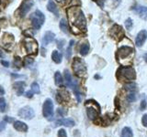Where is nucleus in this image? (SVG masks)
<instances>
[{
	"label": "nucleus",
	"instance_id": "1",
	"mask_svg": "<svg viewBox=\"0 0 147 137\" xmlns=\"http://www.w3.org/2000/svg\"><path fill=\"white\" fill-rule=\"evenodd\" d=\"M67 16L69 21L71 22V24L74 27H76L81 30H86V17L80 7H70L67 10Z\"/></svg>",
	"mask_w": 147,
	"mask_h": 137
},
{
	"label": "nucleus",
	"instance_id": "2",
	"mask_svg": "<svg viewBox=\"0 0 147 137\" xmlns=\"http://www.w3.org/2000/svg\"><path fill=\"white\" fill-rule=\"evenodd\" d=\"M118 75L119 78L125 80H133L136 78V73L134 68L129 66H122L118 70Z\"/></svg>",
	"mask_w": 147,
	"mask_h": 137
},
{
	"label": "nucleus",
	"instance_id": "3",
	"mask_svg": "<svg viewBox=\"0 0 147 137\" xmlns=\"http://www.w3.org/2000/svg\"><path fill=\"white\" fill-rule=\"evenodd\" d=\"M30 20H31L33 29H40V27L43 25V23L45 21V17L41 11L36 10L33 14H31Z\"/></svg>",
	"mask_w": 147,
	"mask_h": 137
},
{
	"label": "nucleus",
	"instance_id": "4",
	"mask_svg": "<svg viewBox=\"0 0 147 137\" xmlns=\"http://www.w3.org/2000/svg\"><path fill=\"white\" fill-rule=\"evenodd\" d=\"M132 53H133V49L132 48L127 47V46L121 47L118 49V52H117L118 61L121 64H123V61H126V59H130L131 57Z\"/></svg>",
	"mask_w": 147,
	"mask_h": 137
},
{
	"label": "nucleus",
	"instance_id": "5",
	"mask_svg": "<svg viewBox=\"0 0 147 137\" xmlns=\"http://www.w3.org/2000/svg\"><path fill=\"white\" fill-rule=\"evenodd\" d=\"M23 43H24L26 51L29 54H36L38 52V42L33 38L27 37V38H25L24 41H23Z\"/></svg>",
	"mask_w": 147,
	"mask_h": 137
},
{
	"label": "nucleus",
	"instance_id": "6",
	"mask_svg": "<svg viewBox=\"0 0 147 137\" xmlns=\"http://www.w3.org/2000/svg\"><path fill=\"white\" fill-rule=\"evenodd\" d=\"M73 70L77 76L82 77L86 74V67L85 66V63L82 59L79 58H76L73 61Z\"/></svg>",
	"mask_w": 147,
	"mask_h": 137
},
{
	"label": "nucleus",
	"instance_id": "7",
	"mask_svg": "<svg viewBox=\"0 0 147 137\" xmlns=\"http://www.w3.org/2000/svg\"><path fill=\"white\" fill-rule=\"evenodd\" d=\"M42 113L43 116L47 119H50L53 115V103L51 99H47L43 103L42 106Z\"/></svg>",
	"mask_w": 147,
	"mask_h": 137
},
{
	"label": "nucleus",
	"instance_id": "8",
	"mask_svg": "<svg viewBox=\"0 0 147 137\" xmlns=\"http://www.w3.org/2000/svg\"><path fill=\"white\" fill-rule=\"evenodd\" d=\"M34 115H35V113H34L33 109L30 106L23 107L20 110V112H18V116L23 119H26V120H30V119L34 117Z\"/></svg>",
	"mask_w": 147,
	"mask_h": 137
},
{
	"label": "nucleus",
	"instance_id": "9",
	"mask_svg": "<svg viewBox=\"0 0 147 137\" xmlns=\"http://www.w3.org/2000/svg\"><path fill=\"white\" fill-rule=\"evenodd\" d=\"M147 39V31L146 30H141L139 33H138L136 39H135V44L137 47H142V45L144 44V42Z\"/></svg>",
	"mask_w": 147,
	"mask_h": 137
},
{
	"label": "nucleus",
	"instance_id": "10",
	"mask_svg": "<svg viewBox=\"0 0 147 137\" xmlns=\"http://www.w3.org/2000/svg\"><path fill=\"white\" fill-rule=\"evenodd\" d=\"M33 6V2L31 0H28V1H24L22 3L21 7L20 8V17H24L26 14L30 11L31 7Z\"/></svg>",
	"mask_w": 147,
	"mask_h": 137
},
{
	"label": "nucleus",
	"instance_id": "11",
	"mask_svg": "<svg viewBox=\"0 0 147 137\" xmlns=\"http://www.w3.org/2000/svg\"><path fill=\"white\" fill-rule=\"evenodd\" d=\"M64 79H65V81H66V84L67 86L69 87V88L71 89H74L75 87L77 85V83L76 81H74L73 79H72V76L70 74V72H69L68 70H64Z\"/></svg>",
	"mask_w": 147,
	"mask_h": 137
},
{
	"label": "nucleus",
	"instance_id": "12",
	"mask_svg": "<svg viewBox=\"0 0 147 137\" xmlns=\"http://www.w3.org/2000/svg\"><path fill=\"white\" fill-rule=\"evenodd\" d=\"M54 38H55V34L54 33H53V32H51V31H47L44 34L43 38H42L43 46H47L48 44H50L52 41H53Z\"/></svg>",
	"mask_w": 147,
	"mask_h": 137
},
{
	"label": "nucleus",
	"instance_id": "13",
	"mask_svg": "<svg viewBox=\"0 0 147 137\" xmlns=\"http://www.w3.org/2000/svg\"><path fill=\"white\" fill-rule=\"evenodd\" d=\"M111 34L112 37L116 39H121V37L123 36V31L121 26H118V25H114L111 29Z\"/></svg>",
	"mask_w": 147,
	"mask_h": 137
},
{
	"label": "nucleus",
	"instance_id": "14",
	"mask_svg": "<svg viewBox=\"0 0 147 137\" xmlns=\"http://www.w3.org/2000/svg\"><path fill=\"white\" fill-rule=\"evenodd\" d=\"M14 128L18 131V132H28V125L26 124L25 122H20V121H15L14 122V124H13Z\"/></svg>",
	"mask_w": 147,
	"mask_h": 137
},
{
	"label": "nucleus",
	"instance_id": "15",
	"mask_svg": "<svg viewBox=\"0 0 147 137\" xmlns=\"http://www.w3.org/2000/svg\"><path fill=\"white\" fill-rule=\"evenodd\" d=\"M135 11L138 13V15L142 17V19H147V7L144 6H137L135 8Z\"/></svg>",
	"mask_w": 147,
	"mask_h": 137
},
{
	"label": "nucleus",
	"instance_id": "16",
	"mask_svg": "<svg viewBox=\"0 0 147 137\" xmlns=\"http://www.w3.org/2000/svg\"><path fill=\"white\" fill-rule=\"evenodd\" d=\"M13 87L14 89L16 90L18 95L20 96L23 93V91H24V87H25V83L22 81H16L15 83L13 84Z\"/></svg>",
	"mask_w": 147,
	"mask_h": 137
},
{
	"label": "nucleus",
	"instance_id": "17",
	"mask_svg": "<svg viewBox=\"0 0 147 137\" xmlns=\"http://www.w3.org/2000/svg\"><path fill=\"white\" fill-rule=\"evenodd\" d=\"M86 112H87V116L90 119V120L94 121L96 118H98V111L96 110L94 107H87L86 108Z\"/></svg>",
	"mask_w": 147,
	"mask_h": 137
},
{
	"label": "nucleus",
	"instance_id": "18",
	"mask_svg": "<svg viewBox=\"0 0 147 137\" xmlns=\"http://www.w3.org/2000/svg\"><path fill=\"white\" fill-rule=\"evenodd\" d=\"M47 9L53 13L55 16L58 17L59 16V11H58V7L57 6L55 5V3L53 1V0H50V1L48 2V5H47Z\"/></svg>",
	"mask_w": 147,
	"mask_h": 137
},
{
	"label": "nucleus",
	"instance_id": "19",
	"mask_svg": "<svg viewBox=\"0 0 147 137\" xmlns=\"http://www.w3.org/2000/svg\"><path fill=\"white\" fill-rule=\"evenodd\" d=\"M56 125H64L67 127H73L75 125V122L72 119H63L56 122Z\"/></svg>",
	"mask_w": 147,
	"mask_h": 137
},
{
	"label": "nucleus",
	"instance_id": "20",
	"mask_svg": "<svg viewBox=\"0 0 147 137\" xmlns=\"http://www.w3.org/2000/svg\"><path fill=\"white\" fill-rule=\"evenodd\" d=\"M62 54L60 53L58 50H53L52 53V59L55 63H61L62 62Z\"/></svg>",
	"mask_w": 147,
	"mask_h": 137
},
{
	"label": "nucleus",
	"instance_id": "21",
	"mask_svg": "<svg viewBox=\"0 0 147 137\" xmlns=\"http://www.w3.org/2000/svg\"><path fill=\"white\" fill-rule=\"evenodd\" d=\"M132 136H133V134H132V131H131V128L124 127L121 131V137H132Z\"/></svg>",
	"mask_w": 147,
	"mask_h": 137
},
{
	"label": "nucleus",
	"instance_id": "22",
	"mask_svg": "<svg viewBox=\"0 0 147 137\" xmlns=\"http://www.w3.org/2000/svg\"><path fill=\"white\" fill-rule=\"evenodd\" d=\"M54 80H55V84L57 86H62L63 83V77L61 75V73L59 71L55 72V75H54Z\"/></svg>",
	"mask_w": 147,
	"mask_h": 137
},
{
	"label": "nucleus",
	"instance_id": "23",
	"mask_svg": "<svg viewBox=\"0 0 147 137\" xmlns=\"http://www.w3.org/2000/svg\"><path fill=\"white\" fill-rule=\"evenodd\" d=\"M88 51H89V44L88 43L82 44L81 48H80V54L82 56H86V55H87Z\"/></svg>",
	"mask_w": 147,
	"mask_h": 137
},
{
	"label": "nucleus",
	"instance_id": "24",
	"mask_svg": "<svg viewBox=\"0 0 147 137\" xmlns=\"http://www.w3.org/2000/svg\"><path fill=\"white\" fill-rule=\"evenodd\" d=\"M60 29H62L63 33H68L69 29H68V24L65 19H62L60 21Z\"/></svg>",
	"mask_w": 147,
	"mask_h": 137
},
{
	"label": "nucleus",
	"instance_id": "25",
	"mask_svg": "<svg viewBox=\"0 0 147 137\" xmlns=\"http://www.w3.org/2000/svg\"><path fill=\"white\" fill-rule=\"evenodd\" d=\"M74 43H75V41H74V40H71V41H70V43H69L68 48L66 49L65 56H66L67 59H70L71 55H72V48H73V46H74Z\"/></svg>",
	"mask_w": 147,
	"mask_h": 137
},
{
	"label": "nucleus",
	"instance_id": "26",
	"mask_svg": "<svg viewBox=\"0 0 147 137\" xmlns=\"http://www.w3.org/2000/svg\"><path fill=\"white\" fill-rule=\"evenodd\" d=\"M33 93H40V86L37 82H33L31 84V90H30Z\"/></svg>",
	"mask_w": 147,
	"mask_h": 137
},
{
	"label": "nucleus",
	"instance_id": "27",
	"mask_svg": "<svg viewBox=\"0 0 147 137\" xmlns=\"http://www.w3.org/2000/svg\"><path fill=\"white\" fill-rule=\"evenodd\" d=\"M7 108V102L4 98H0V112H4Z\"/></svg>",
	"mask_w": 147,
	"mask_h": 137
},
{
	"label": "nucleus",
	"instance_id": "28",
	"mask_svg": "<svg viewBox=\"0 0 147 137\" xmlns=\"http://www.w3.org/2000/svg\"><path fill=\"white\" fill-rule=\"evenodd\" d=\"M32 63H33V59H32V58H30V57L25 58V59H24V65H25L26 67H29L30 65H31Z\"/></svg>",
	"mask_w": 147,
	"mask_h": 137
},
{
	"label": "nucleus",
	"instance_id": "29",
	"mask_svg": "<svg viewBox=\"0 0 147 137\" xmlns=\"http://www.w3.org/2000/svg\"><path fill=\"white\" fill-rule=\"evenodd\" d=\"M132 25H133V23H132L131 18H128V19L125 21V26H126V29H129V30L131 29Z\"/></svg>",
	"mask_w": 147,
	"mask_h": 137
},
{
	"label": "nucleus",
	"instance_id": "30",
	"mask_svg": "<svg viewBox=\"0 0 147 137\" xmlns=\"http://www.w3.org/2000/svg\"><path fill=\"white\" fill-rule=\"evenodd\" d=\"M14 66H16L17 68H20L22 66V61L20 58H15V61H14Z\"/></svg>",
	"mask_w": 147,
	"mask_h": 137
},
{
	"label": "nucleus",
	"instance_id": "31",
	"mask_svg": "<svg viewBox=\"0 0 147 137\" xmlns=\"http://www.w3.org/2000/svg\"><path fill=\"white\" fill-rule=\"evenodd\" d=\"M124 87H125V89H126V90H131V91H133V90H134L136 89V85H135L134 83L127 84V85H125Z\"/></svg>",
	"mask_w": 147,
	"mask_h": 137
},
{
	"label": "nucleus",
	"instance_id": "32",
	"mask_svg": "<svg viewBox=\"0 0 147 137\" xmlns=\"http://www.w3.org/2000/svg\"><path fill=\"white\" fill-rule=\"evenodd\" d=\"M127 100H129L130 102H134V100H136V96H135V93H130L128 96H127Z\"/></svg>",
	"mask_w": 147,
	"mask_h": 137
},
{
	"label": "nucleus",
	"instance_id": "33",
	"mask_svg": "<svg viewBox=\"0 0 147 137\" xmlns=\"http://www.w3.org/2000/svg\"><path fill=\"white\" fill-rule=\"evenodd\" d=\"M57 112H58V114H60L61 116H65L66 114H67V111L65 109H63V108H59L58 110H57Z\"/></svg>",
	"mask_w": 147,
	"mask_h": 137
},
{
	"label": "nucleus",
	"instance_id": "34",
	"mask_svg": "<svg viewBox=\"0 0 147 137\" xmlns=\"http://www.w3.org/2000/svg\"><path fill=\"white\" fill-rule=\"evenodd\" d=\"M58 137H67L65 130H64V129H60L58 131Z\"/></svg>",
	"mask_w": 147,
	"mask_h": 137
},
{
	"label": "nucleus",
	"instance_id": "35",
	"mask_svg": "<svg viewBox=\"0 0 147 137\" xmlns=\"http://www.w3.org/2000/svg\"><path fill=\"white\" fill-rule=\"evenodd\" d=\"M64 43H65V41H64V39H60L57 41V47L60 49H62L63 48V45Z\"/></svg>",
	"mask_w": 147,
	"mask_h": 137
},
{
	"label": "nucleus",
	"instance_id": "36",
	"mask_svg": "<svg viewBox=\"0 0 147 137\" xmlns=\"http://www.w3.org/2000/svg\"><path fill=\"white\" fill-rule=\"evenodd\" d=\"M142 122L144 127H147V114H144L142 118Z\"/></svg>",
	"mask_w": 147,
	"mask_h": 137
},
{
	"label": "nucleus",
	"instance_id": "37",
	"mask_svg": "<svg viewBox=\"0 0 147 137\" xmlns=\"http://www.w3.org/2000/svg\"><path fill=\"white\" fill-rule=\"evenodd\" d=\"M25 96L27 98H31L32 96H33V92H32L31 90H29V91H27V92L25 93Z\"/></svg>",
	"mask_w": 147,
	"mask_h": 137
},
{
	"label": "nucleus",
	"instance_id": "38",
	"mask_svg": "<svg viewBox=\"0 0 147 137\" xmlns=\"http://www.w3.org/2000/svg\"><path fill=\"white\" fill-rule=\"evenodd\" d=\"M5 122H15L14 121V119L13 118H11V117H8V116H6L5 117Z\"/></svg>",
	"mask_w": 147,
	"mask_h": 137
},
{
	"label": "nucleus",
	"instance_id": "39",
	"mask_svg": "<svg viewBox=\"0 0 147 137\" xmlns=\"http://www.w3.org/2000/svg\"><path fill=\"white\" fill-rule=\"evenodd\" d=\"M5 127H6V122H0V131H2Z\"/></svg>",
	"mask_w": 147,
	"mask_h": 137
},
{
	"label": "nucleus",
	"instance_id": "40",
	"mask_svg": "<svg viewBox=\"0 0 147 137\" xmlns=\"http://www.w3.org/2000/svg\"><path fill=\"white\" fill-rule=\"evenodd\" d=\"M145 106H146L145 100H142V103H141V109H142V110H144V109H145Z\"/></svg>",
	"mask_w": 147,
	"mask_h": 137
},
{
	"label": "nucleus",
	"instance_id": "41",
	"mask_svg": "<svg viewBox=\"0 0 147 137\" xmlns=\"http://www.w3.org/2000/svg\"><path fill=\"white\" fill-rule=\"evenodd\" d=\"M1 63L4 67H8L9 66V63L7 61H1Z\"/></svg>",
	"mask_w": 147,
	"mask_h": 137
},
{
	"label": "nucleus",
	"instance_id": "42",
	"mask_svg": "<svg viewBox=\"0 0 147 137\" xmlns=\"http://www.w3.org/2000/svg\"><path fill=\"white\" fill-rule=\"evenodd\" d=\"M4 93H5L4 89L2 88V87H0V95H4Z\"/></svg>",
	"mask_w": 147,
	"mask_h": 137
},
{
	"label": "nucleus",
	"instance_id": "43",
	"mask_svg": "<svg viewBox=\"0 0 147 137\" xmlns=\"http://www.w3.org/2000/svg\"><path fill=\"white\" fill-rule=\"evenodd\" d=\"M4 56V53H3V51L1 49H0V57H3Z\"/></svg>",
	"mask_w": 147,
	"mask_h": 137
},
{
	"label": "nucleus",
	"instance_id": "44",
	"mask_svg": "<svg viewBox=\"0 0 147 137\" xmlns=\"http://www.w3.org/2000/svg\"><path fill=\"white\" fill-rule=\"evenodd\" d=\"M144 61H145L147 62V53H146V54L144 55Z\"/></svg>",
	"mask_w": 147,
	"mask_h": 137
},
{
	"label": "nucleus",
	"instance_id": "45",
	"mask_svg": "<svg viewBox=\"0 0 147 137\" xmlns=\"http://www.w3.org/2000/svg\"><path fill=\"white\" fill-rule=\"evenodd\" d=\"M56 1H58V2H62V1H63V0H56Z\"/></svg>",
	"mask_w": 147,
	"mask_h": 137
}]
</instances>
